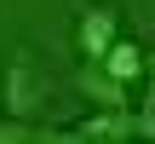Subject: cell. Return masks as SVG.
Returning <instances> with one entry per match:
<instances>
[{
	"instance_id": "1",
	"label": "cell",
	"mask_w": 155,
	"mask_h": 144,
	"mask_svg": "<svg viewBox=\"0 0 155 144\" xmlns=\"http://www.w3.org/2000/svg\"><path fill=\"white\" fill-rule=\"evenodd\" d=\"M81 52H86V63H104L115 46H121V12L109 6V0H86L81 6Z\"/></svg>"
},
{
	"instance_id": "2",
	"label": "cell",
	"mask_w": 155,
	"mask_h": 144,
	"mask_svg": "<svg viewBox=\"0 0 155 144\" xmlns=\"http://www.w3.org/2000/svg\"><path fill=\"white\" fill-rule=\"evenodd\" d=\"M81 92H92L104 110H127V87H121L104 63H86V69H81Z\"/></svg>"
},
{
	"instance_id": "3",
	"label": "cell",
	"mask_w": 155,
	"mask_h": 144,
	"mask_svg": "<svg viewBox=\"0 0 155 144\" xmlns=\"http://www.w3.org/2000/svg\"><path fill=\"white\" fill-rule=\"evenodd\" d=\"M104 69H109V75H115V81L127 87V81L150 75V52H144V46H132V40H121V46H115V52L104 58Z\"/></svg>"
},
{
	"instance_id": "4",
	"label": "cell",
	"mask_w": 155,
	"mask_h": 144,
	"mask_svg": "<svg viewBox=\"0 0 155 144\" xmlns=\"http://www.w3.org/2000/svg\"><path fill=\"white\" fill-rule=\"evenodd\" d=\"M0 144H58V133L29 127L23 115H0Z\"/></svg>"
},
{
	"instance_id": "5",
	"label": "cell",
	"mask_w": 155,
	"mask_h": 144,
	"mask_svg": "<svg viewBox=\"0 0 155 144\" xmlns=\"http://www.w3.org/2000/svg\"><path fill=\"white\" fill-rule=\"evenodd\" d=\"M138 139L155 144V52H150V98L138 104Z\"/></svg>"
},
{
	"instance_id": "6",
	"label": "cell",
	"mask_w": 155,
	"mask_h": 144,
	"mask_svg": "<svg viewBox=\"0 0 155 144\" xmlns=\"http://www.w3.org/2000/svg\"><path fill=\"white\" fill-rule=\"evenodd\" d=\"M58 144H98V139H81L75 127H63V133H58Z\"/></svg>"
}]
</instances>
